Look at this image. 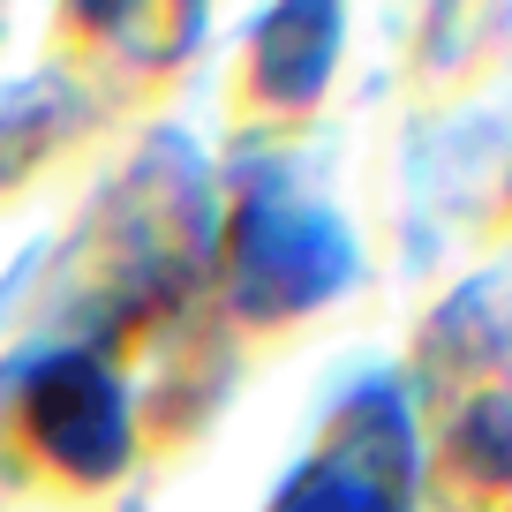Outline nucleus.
<instances>
[{
	"label": "nucleus",
	"mask_w": 512,
	"mask_h": 512,
	"mask_svg": "<svg viewBox=\"0 0 512 512\" xmlns=\"http://www.w3.org/2000/svg\"><path fill=\"white\" fill-rule=\"evenodd\" d=\"M415 490V430H407L400 392H354L347 415L332 422L324 452L287 482L279 512H407Z\"/></svg>",
	"instance_id": "obj_1"
}]
</instances>
